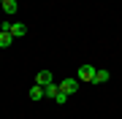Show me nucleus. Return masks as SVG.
Returning a JSON list of instances; mask_svg holds the SVG:
<instances>
[{
    "label": "nucleus",
    "instance_id": "1",
    "mask_svg": "<svg viewBox=\"0 0 122 119\" xmlns=\"http://www.w3.org/2000/svg\"><path fill=\"white\" fill-rule=\"evenodd\" d=\"M60 89H62L65 95H73L76 89H79V81H76V79H62V81H60Z\"/></svg>",
    "mask_w": 122,
    "mask_h": 119
},
{
    "label": "nucleus",
    "instance_id": "2",
    "mask_svg": "<svg viewBox=\"0 0 122 119\" xmlns=\"http://www.w3.org/2000/svg\"><path fill=\"white\" fill-rule=\"evenodd\" d=\"M79 79H81V81H92V79H95V68H92V65H81V68H79Z\"/></svg>",
    "mask_w": 122,
    "mask_h": 119
},
{
    "label": "nucleus",
    "instance_id": "3",
    "mask_svg": "<svg viewBox=\"0 0 122 119\" xmlns=\"http://www.w3.org/2000/svg\"><path fill=\"white\" fill-rule=\"evenodd\" d=\"M25 33H27V27H25L22 22H11V35H14V38H22Z\"/></svg>",
    "mask_w": 122,
    "mask_h": 119
},
{
    "label": "nucleus",
    "instance_id": "4",
    "mask_svg": "<svg viewBox=\"0 0 122 119\" xmlns=\"http://www.w3.org/2000/svg\"><path fill=\"white\" fill-rule=\"evenodd\" d=\"M35 84H38V87H46V84H52V73H49V71H41L38 76H35Z\"/></svg>",
    "mask_w": 122,
    "mask_h": 119
},
{
    "label": "nucleus",
    "instance_id": "5",
    "mask_svg": "<svg viewBox=\"0 0 122 119\" xmlns=\"http://www.w3.org/2000/svg\"><path fill=\"white\" fill-rule=\"evenodd\" d=\"M111 79V73L109 71H103V68H100V71H95V79H92V84H106Z\"/></svg>",
    "mask_w": 122,
    "mask_h": 119
},
{
    "label": "nucleus",
    "instance_id": "6",
    "mask_svg": "<svg viewBox=\"0 0 122 119\" xmlns=\"http://www.w3.org/2000/svg\"><path fill=\"white\" fill-rule=\"evenodd\" d=\"M46 97V92H44V87H38V84H35V87L30 89V100H44Z\"/></svg>",
    "mask_w": 122,
    "mask_h": 119
},
{
    "label": "nucleus",
    "instance_id": "7",
    "mask_svg": "<svg viewBox=\"0 0 122 119\" xmlns=\"http://www.w3.org/2000/svg\"><path fill=\"white\" fill-rule=\"evenodd\" d=\"M44 92H46V97H52V100H54V97H57V92H60V84H46V87H44Z\"/></svg>",
    "mask_w": 122,
    "mask_h": 119
},
{
    "label": "nucleus",
    "instance_id": "8",
    "mask_svg": "<svg viewBox=\"0 0 122 119\" xmlns=\"http://www.w3.org/2000/svg\"><path fill=\"white\" fill-rule=\"evenodd\" d=\"M3 11L8 14V16H11V14H16V11H19V5H16V0H5V3H3Z\"/></svg>",
    "mask_w": 122,
    "mask_h": 119
},
{
    "label": "nucleus",
    "instance_id": "9",
    "mask_svg": "<svg viewBox=\"0 0 122 119\" xmlns=\"http://www.w3.org/2000/svg\"><path fill=\"white\" fill-rule=\"evenodd\" d=\"M11 41H14L11 33H0V49H8V46H11Z\"/></svg>",
    "mask_w": 122,
    "mask_h": 119
},
{
    "label": "nucleus",
    "instance_id": "10",
    "mask_svg": "<svg viewBox=\"0 0 122 119\" xmlns=\"http://www.w3.org/2000/svg\"><path fill=\"white\" fill-rule=\"evenodd\" d=\"M54 100H57V103H65V100H68V95H65V92H62V89H60V92H57V97H54Z\"/></svg>",
    "mask_w": 122,
    "mask_h": 119
},
{
    "label": "nucleus",
    "instance_id": "11",
    "mask_svg": "<svg viewBox=\"0 0 122 119\" xmlns=\"http://www.w3.org/2000/svg\"><path fill=\"white\" fill-rule=\"evenodd\" d=\"M0 33H11V22H8V19H5L3 24H0Z\"/></svg>",
    "mask_w": 122,
    "mask_h": 119
},
{
    "label": "nucleus",
    "instance_id": "12",
    "mask_svg": "<svg viewBox=\"0 0 122 119\" xmlns=\"http://www.w3.org/2000/svg\"><path fill=\"white\" fill-rule=\"evenodd\" d=\"M0 3H5V0H0Z\"/></svg>",
    "mask_w": 122,
    "mask_h": 119
}]
</instances>
